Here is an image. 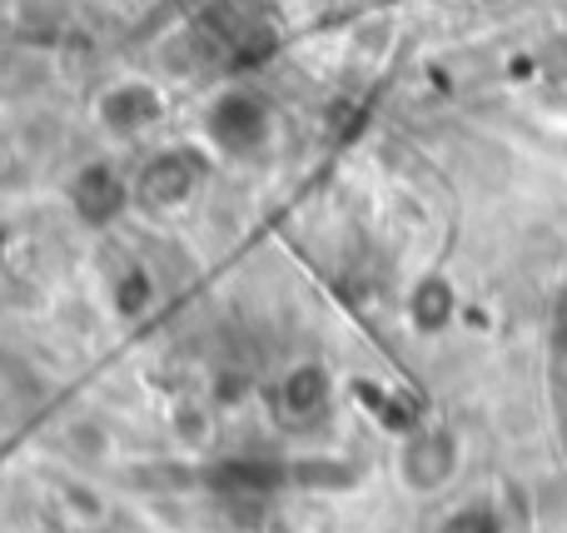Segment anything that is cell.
<instances>
[{"label": "cell", "instance_id": "5", "mask_svg": "<svg viewBox=\"0 0 567 533\" xmlns=\"http://www.w3.org/2000/svg\"><path fill=\"white\" fill-rule=\"evenodd\" d=\"M155 115H159V95L150 85H120L100 100V120H105L115 135H135V130H145Z\"/></svg>", "mask_w": 567, "mask_h": 533}, {"label": "cell", "instance_id": "4", "mask_svg": "<svg viewBox=\"0 0 567 533\" xmlns=\"http://www.w3.org/2000/svg\"><path fill=\"white\" fill-rule=\"evenodd\" d=\"M125 199H130L125 180H120L110 165H85L75 180H70V205H75V215L85 219V225L115 219L120 209H125Z\"/></svg>", "mask_w": 567, "mask_h": 533}, {"label": "cell", "instance_id": "3", "mask_svg": "<svg viewBox=\"0 0 567 533\" xmlns=\"http://www.w3.org/2000/svg\"><path fill=\"white\" fill-rule=\"evenodd\" d=\"M458 474V439L449 429H423L409 449H403V479L413 489H439Z\"/></svg>", "mask_w": 567, "mask_h": 533}, {"label": "cell", "instance_id": "6", "mask_svg": "<svg viewBox=\"0 0 567 533\" xmlns=\"http://www.w3.org/2000/svg\"><path fill=\"white\" fill-rule=\"evenodd\" d=\"M284 409H299V414L319 419L323 409H329V375H323L319 365L293 369L289 385H284Z\"/></svg>", "mask_w": 567, "mask_h": 533}, {"label": "cell", "instance_id": "8", "mask_svg": "<svg viewBox=\"0 0 567 533\" xmlns=\"http://www.w3.org/2000/svg\"><path fill=\"white\" fill-rule=\"evenodd\" d=\"M443 533H503V519L493 504H468L443 524Z\"/></svg>", "mask_w": 567, "mask_h": 533}, {"label": "cell", "instance_id": "7", "mask_svg": "<svg viewBox=\"0 0 567 533\" xmlns=\"http://www.w3.org/2000/svg\"><path fill=\"white\" fill-rule=\"evenodd\" d=\"M453 305H458V299H453V289L443 285V279H423V285L413 289V305H409L413 309V325L433 335V329H443L453 319Z\"/></svg>", "mask_w": 567, "mask_h": 533}, {"label": "cell", "instance_id": "1", "mask_svg": "<svg viewBox=\"0 0 567 533\" xmlns=\"http://www.w3.org/2000/svg\"><path fill=\"white\" fill-rule=\"evenodd\" d=\"M205 130L225 155H239V160L259 155L269 145V110H265V100L245 95V90H229V95H219L209 105Z\"/></svg>", "mask_w": 567, "mask_h": 533}, {"label": "cell", "instance_id": "2", "mask_svg": "<svg viewBox=\"0 0 567 533\" xmlns=\"http://www.w3.org/2000/svg\"><path fill=\"white\" fill-rule=\"evenodd\" d=\"M195 185H199V160L189 155V150H165V155H155L145 165V175H140V199H145L150 209H175L195 195Z\"/></svg>", "mask_w": 567, "mask_h": 533}]
</instances>
